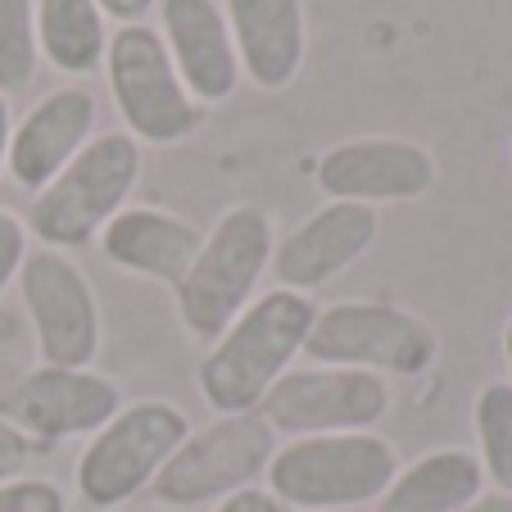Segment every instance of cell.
<instances>
[{"label": "cell", "mask_w": 512, "mask_h": 512, "mask_svg": "<svg viewBox=\"0 0 512 512\" xmlns=\"http://www.w3.org/2000/svg\"><path fill=\"white\" fill-rule=\"evenodd\" d=\"M503 354H508V363H512V318H508V327H503Z\"/></svg>", "instance_id": "cell-29"}, {"label": "cell", "mask_w": 512, "mask_h": 512, "mask_svg": "<svg viewBox=\"0 0 512 512\" xmlns=\"http://www.w3.org/2000/svg\"><path fill=\"white\" fill-rule=\"evenodd\" d=\"M204 245V232H195L186 218L168 209H123L109 218V227L100 232V250L114 268L132 272V277H150L164 286H182L191 272L195 254Z\"/></svg>", "instance_id": "cell-17"}, {"label": "cell", "mask_w": 512, "mask_h": 512, "mask_svg": "<svg viewBox=\"0 0 512 512\" xmlns=\"http://www.w3.org/2000/svg\"><path fill=\"white\" fill-rule=\"evenodd\" d=\"M318 368H358L377 377H426L440 358V336L426 318L381 300H345L318 309L304 340Z\"/></svg>", "instance_id": "cell-5"}, {"label": "cell", "mask_w": 512, "mask_h": 512, "mask_svg": "<svg viewBox=\"0 0 512 512\" xmlns=\"http://www.w3.org/2000/svg\"><path fill=\"white\" fill-rule=\"evenodd\" d=\"M37 0H0V96L37 78Z\"/></svg>", "instance_id": "cell-21"}, {"label": "cell", "mask_w": 512, "mask_h": 512, "mask_svg": "<svg viewBox=\"0 0 512 512\" xmlns=\"http://www.w3.org/2000/svg\"><path fill=\"white\" fill-rule=\"evenodd\" d=\"M23 259H28V227H23V218H14L10 209H0V295L19 277Z\"/></svg>", "instance_id": "cell-23"}, {"label": "cell", "mask_w": 512, "mask_h": 512, "mask_svg": "<svg viewBox=\"0 0 512 512\" xmlns=\"http://www.w3.org/2000/svg\"><path fill=\"white\" fill-rule=\"evenodd\" d=\"M10 132H14L10 96H0V173H5V155H10Z\"/></svg>", "instance_id": "cell-28"}, {"label": "cell", "mask_w": 512, "mask_h": 512, "mask_svg": "<svg viewBox=\"0 0 512 512\" xmlns=\"http://www.w3.org/2000/svg\"><path fill=\"white\" fill-rule=\"evenodd\" d=\"M485 494V472L467 449H431L399 467L377 499V512H458Z\"/></svg>", "instance_id": "cell-18"}, {"label": "cell", "mask_w": 512, "mask_h": 512, "mask_svg": "<svg viewBox=\"0 0 512 512\" xmlns=\"http://www.w3.org/2000/svg\"><path fill=\"white\" fill-rule=\"evenodd\" d=\"M313 177L327 200L377 209L395 200H422L440 177V164L426 145L408 136H354V141L331 145Z\"/></svg>", "instance_id": "cell-11"}, {"label": "cell", "mask_w": 512, "mask_h": 512, "mask_svg": "<svg viewBox=\"0 0 512 512\" xmlns=\"http://www.w3.org/2000/svg\"><path fill=\"white\" fill-rule=\"evenodd\" d=\"M277 454V435L259 413H232L191 431L155 476L150 494L168 508H200L250 490Z\"/></svg>", "instance_id": "cell-8"}, {"label": "cell", "mask_w": 512, "mask_h": 512, "mask_svg": "<svg viewBox=\"0 0 512 512\" xmlns=\"http://www.w3.org/2000/svg\"><path fill=\"white\" fill-rule=\"evenodd\" d=\"M476 422V463H481L485 481H494L499 494H512V381H490L476 395L472 408Z\"/></svg>", "instance_id": "cell-20"}, {"label": "cell", "mask_w": 512, "mask_h": 512, "mask_svg": "<svg viewBox=\"0 0 512 512\" xmlns=\"http://www.w3.org/2000/svg\"><path fill=\"white\" fill-rule=\"evenodd\" d=\"M213 512H286V508H281L268 490L250 485V490H236V494H227V499H218V508Z\"/></svg>", "instance_id": "cell-25"}, {"label": "cell", "mask_w": 512, "mask_h": 512, "mask_svg": "<svg viewBox=\"0 0 512 512\" xmlns=\"http://www.w3.org/2000/svg\"><path fill=\"white\" fill-rule=\"evenodd\" d=\"M318 304L295 290H268L209 345L200 363V395L218 417L254 413L272 386L304 354Z\"/></svg>", "instance_id": "cell-1"}, {"label": "cell", "mask_w": 512, "mask_h": 512, "mask_svg": "<svg viewBox=\"0 0 512 512\" xmlns=\"http://www.w3.org/2000/svg\"><path fill=\"white\" fill-rule=\"evenodd\" d=\"M186 435H191L186 413L168 399L123 404L82 449L78 494L100 512L123 508L155 485V476L164 472V463L177 454Z\"/></svg>", "instance_id": "cell-6"}, {"label": "cell", "mask_w": 512, "mask_h": 512, "mask_svg": "<svg viewBox=\"0 0 512 512\" xmlns=\"http://www.w3.org/2000/svg\"><path fill=\"white\" fill-rule=\"evenodd\" d=\"M123 408V395L109 377L91 368H50L10 386L0 395V417L19 426L28 440H68V435H96Z\"/></svg>", "instance_id": "cell-12"}, {"label": "cell", "mask_w": 512, "mask_h": 512, "mask_svg": "<svg viewBox=\"0 0 512 512\" xmlns=\"http://www.w3.org/2000/svg\"><path fill=\"white\" fill-rule=\"evenodd\" d=\"M141 141L127 132H100L82 145L73 164L37 191L28 227L46 250H82L109 227L114 213L127 209L136 177H141Z\"/></svg>", "instance_id": "cell-3"}, {"label": "cell", "mask_w": 512, "mask_h": 512, "mask_svg": "<svg viewBox=\"0 0 512 512\" xmlns=\"http://www.w3.org/2000/svg\"><path fill=\"white\" fill-rule=\"evenodd\" d=\"M458 512H512V494H499V490H490V494H476L467 508H458Z\"/></svg>", "instance_id": "cell-27"}, {"label": "cell", "mask_w": 512, "mask_h": 512, "mask_svg": "<svg viewBox=\"0 0 512 512\" xmlns=\"http://www.w3.org/2000/svg\"><path fill=\"white\" fill-rule=\"evenodd\" d=\"M399 472V454L390 440L372 431L345 435H304L277 449L268 463V494L281 508L336 512L363 508L386 494Z\"/></svg>", "instance_id": "cell-2"}, {"label": "cell", "mask_w": 512, "mask_h": 512, "mask_svg": "<svg viewBox=\"0 0 512 512\" xmlns=\"http://www.w3.org/2000/svg\"><path fill=\"white\" fill-rule=\"evenodd\" d=\"M227 28L241 59V73L259 91H286L300 78L309 23L304 0H227Z\"/></svg>", "instance_id": "cell-16"}, {"label": "cell", "mask_w": 512, "mask_h": 512, "mask_svg": "<svg viewBox=\"0 0 512 512\" xmlns=\"http://www.w3.org/2000/svg\"><path fill=\"white\" fill-rule=\"evenodd\" d=\"M105 78L118 118L127 123L123 132L141 145H177L204 123L200 100L177 78L173 55L150 23H127L109 37Z\"/></svg>", "instance_id": "cell-7"}, {"label": "cell", "mask_w": 512, "mask_h": 512, "mask_svg": "<svg viewBox=\"0 0 512 512\" xmlns=\"http://www.w3.org/2000/svg\"><path fill=\"white\" fill-rule=\"evenodd\" d=\"M100 5V14H105V19H114V23H145V14L155 10L159 0H96Z\"/></svg>", "instance_id": "cell-26"}, {"label": "cell", "mask_w": 512, "mask_h": 512, "mask_svg": "<svg viewBox=\"0 0 512 512\" xmlns=\"http://www.w3.org/2000/svg\"><path fill=\"white\" fill-rule=\"evenodd\" d=\"M159 37L200 105H223L241 87V59L218 0H159Z\"/></svg>", "instance_id": "cell-15"}, {"label": "cell", "mask_w": 512, "mask_h": 512, "mask_svg": "<svg viewBox=\"0 0 512 512\" xmlns=\"http://www.w3.org/2000/svg\"><path fill=\"white\" fill-rule=\"evenodd\" d=\"M272 435H345L372 431L390 413V386L358 368H290L254 408Z\"/></svg>", "instance_id": "cell-9"}, {"label": "cell", "mask_w": 512, "mask_h": 512, "mask_svg": "<svg viewBox=\"0 0 512 512\" xmlns=\"http://www.w3.org/2000/svg\"><path fill=\"white\" fill-rule=\"evenodd\" d=\"M272 245V218L259 204H236L213 223L186 281L177 286V318L195 340L213 345L241 318L272 263Z\"/></svg>", "instance_id": "cell-4"}, {"label": "cell", "mask_w": 512, "mask_h": 512, "mask_svg": "<svg viewBox=\"0 0 512 512\" xmlns=\"http://www.w3.org/2000/svg\"><path fill=\"white\" fill-rule=\"evenodd\" d=\"M23 309L37 331L41 363L50 368H91L100 354V304L87 272L64 250L28 254L19 268Z\"/></svg>", "instance_id": "cell-10"}, {"label": "cell", "mask_w": 512, "mask_h": 512, "mask_svg": "<svg viewBox=\"0 0 512 512\" xmlns=\"http://www.w3.org/2000/svg\"><path fill=\"white\" fill-rule=\"evenodd\" d=\"M96 123H100V105L87 87H59L50 96H41L10 132L5 168H10L14 186L46 191L73 164L82 145L96 136Z\"/></svg>", "instance_id": "cell-14"}, {"label": "cell", "mask_w": 512, "mask_h": 512, "mask_svg": "<svg viewBox=\"0 0 512 512\" xmlns=\"http://www.w3.org/2000/svg\"><path fill=\"white\" fill-rule=\"evenodd\" d=\"M377 236H381L377 209L349 204V200H327L286 241L272 245L268 272L277 277V290L309 295V290H322L336 277H345L377 245Z\"/></svg>", "instance_id": "cell-13"}, {"label": "cell", "mask_w": 512, "mask_h": 512, "mask_svg": "<svg viewBox=\"0 0 512 512\" xmlns=\"http://www.w3.org/2000/svg\"><path fill=\"white\" fill-rule=\"evenodd\" d=\"M28 463H32V440L19 431V426H10L0 417V485L19 481Z\"/></svg>", "instance_id": "cell-24"}, {"label": "cell", "mask_w": 512, "mask_h": 512, "mask_svg": "<svg viewBox=\"0 0 512 512\" xmlns=\"http://www.w3.org/2000/svg\"><path fill=\"white\" fill-rule=\"evenodd\" d=\"M37 50L50 68L87 78L105 68L109 19L96 0H37Z\"/></svg>", "instance_id": "cell-19"}, {"label": "cell", "mask_w": 512, "mask_h": 512, "mask_svg": "<svg viewBox=\"0 0 512 512\" xmlns=\"http://www.w3.org/2000/svg\"><path fill=\"white\" fill-rule=\"evenodd\" d=\"M0 512H68V499L55 481L19 476L0 485Z\"/></svg>", "instance_id": "cell-22"}]
</instances>
